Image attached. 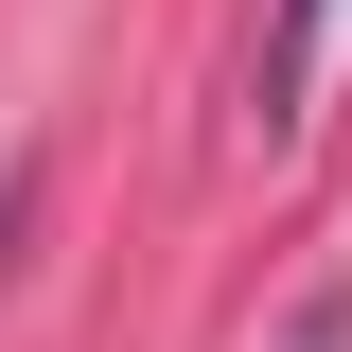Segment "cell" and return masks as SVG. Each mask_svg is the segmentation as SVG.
Here are the masks:
<instances>
[{
	"mask_svg": "<svg viewBox=\"0 0 352 352\" xmlns=\"http://www.w3.org/2000/svg\"><path fill=\"white\" fill-rule=\"evenodd\" d=\"M335 53H352V0H282V18H264V71H247V124L300 141L317 88H335Z\"/></svg>",
	"mask_w": 352,
	"mask_h": 352,
	"instance_id": "6da1fadb",
	"label": "cell"
},
{
	"mask_svg": "<svg viewBox=\"0 0 352 352\" xmlns=\"http://www.w3.org/2000/svg\"><path fill=\"white\" fill-rule=\"evenodd\" d=\"M18 212H36V176H18V194H0V247H18Z\"/></svg>",
	"mask_w": 352,
	"mask_h": 352,
	"instance_id": "7a4b0ae2",
	"label": "cell"
}]
</instances>
